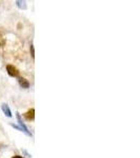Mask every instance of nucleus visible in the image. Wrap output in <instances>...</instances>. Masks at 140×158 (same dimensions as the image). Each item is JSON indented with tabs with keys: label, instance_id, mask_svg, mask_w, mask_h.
Listing matches in <instances>:
<instances>
[{
	"label": "nucleus",
	"instance_id": "nucleus-2",
	"mask_svg": "<svg viewBox=\"0 0 140 158\" xmlns=\"http://www.w3.org/2000/svg\"><path fill=\"white\" fill-rule=\"evenodd\" d=\"M6 71H7V74H9L10 76H12V77H18L19 74H20L18 69L12 64L6 65Z\"/></svg>",
	"mask_w": 140,
	"mask_h": 158
},
{
	"label": "nucleus",
	"instance_id": "nucleus-7",
	"mask_svg": "<svg viewBox=\"0 0 140 158\" xmlns=\"http://www.w3.org/2000/svg\"><path fill=\"white\" fill-rule=\"evenodd\" d=\"M30 51H31V55H32V57L35 58V50H34V45H33V44H31Z\"/></svg>",
	"mask_w": 140,
	"mask_h": 158
},
{
	"label": "nucleus",
	"instance_id": "nucleus-3",
	"mask_svg": "<svg viewBox=\"0 0 140 158\" xmlns=\"http://www.w3.org/2000/svg\"><path fill=\"white\" fill-rule=\"evenodd\" d=\"M23 117L27 120H34L35 119V110L34 109H30L27 112H25V113L23 114Z\"/></svg>",
	"mask_w": 140,
	"mask_h": 158
},
{
	"label": "nucleus",
	"instance_id": "nucleus-8",
	"mask_svg": "<svg viewBox=\"0 0 140 158\" xmlns=\"http://www.w3.org/2000/svg\"><path fill=\"white\" fill-rule=\"evenodd\" d=\"M12 158H24V157L20 156V155H15V156H13Z\"/></svg>",
	"mask_w": 140,
	"mask_h": 158
},
{
	"label": "nucleus",
	"instance_id": "nucleus-5",
	"mask_svg": "<svg viewBox=\"0 0 140 158\" xmlns=\"http://www.w3.org/2000/svg\"><path fill=\"white\" fill-rule=\"evenodd\" d=\"M20 86H21L22 89H29L30 88V82L29 80H27L25 78H19L18 80Z\"/></svg>",
	"mask_w": 140,
	"mask_h": 158
},
{
	"label": "nucleus",
	"instance_id": "nucleus-6",
	"mask_svg": "<svg viewBox=\"0 0 140 158\" xmlns=\"http://www.w3.org/2000/svg\"><path fill=\"white\" fill-rule=\"evenodd\" d=\"M16 4H17V6H18L19 9H21V10L27 9V2H25V1H20V0H17Z\"/></svg>",
	"mask_w": 140,
	"mask_h": 158
},
{
	"label": "nucleus",
	"instance_id": "nucleus-4",
	"mask_svg": "<svg viewBox=\"0 0 140 158\" xmlns=\"http://www.w3.org/2000/svg\"><path fill=\"white\" fill-rule=\"evenodd\" d=\"M1 110L2 112H3V114L6 115V117H12V112H11V109H10L9 104L6 103H2L1 104Z\"/></svg>",
	"mask_w": 140,
	"mask_h": 158
},
{
	"label": "nucleus",
	"instance_id": "nucleus-1",
	"mask_svg": "<svg viewBox=\"0 0 140 158\" xmlns=\"http://www.w3.org/2000/svg\"><path fill=\"white\" fill-rule=\"evenodd\" d=\"M16 118H17V122H18V127L20 129H21V131L23 132V133H25L27 135V136H32V133L30 132V130L27 129V127L24 124V122L22 121V119H21V116H20V114L17 112L16 113Z\"/></svg>",
	"mask_w": 140,
	"mask_h": 158
}]
</instances>
